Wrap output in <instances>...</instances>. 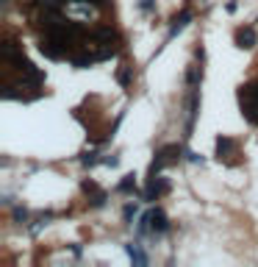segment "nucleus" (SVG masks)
Here are the masks:
<instances>
[{
    "instance_id": "f257e3e1",
    "label": "nucleus",
    "mask_w": 258,
    "mask_h": 267,
    "mask_svg": "<svg viewBox=\"0 0 258 267\" xmlns=\"http://www.w3.org/2000/svg\"><path fill=\"white\" fill-rule=\"evenodd\" d=\"M239 106H241V114L250 122H258V81L244 84L239 89Z\"/></svg>"
},
{
    "instance_id": "f03ea898",
    "label": "nucleus",
    "mask_w": 258,
    "mask_h": 267,
    "mask_svg": "<svg viewBox=\"0 0 258 267\" xmlns=\"http://www.w3.org/2000/svg\"><path fill=\"white\" fill-rule=\"evenodd\" d=\"M150 231H153V237H161L170 231V220L161 209H150Z\"/></svg>"
},
{
    "instance_id": "7ed1b4c3",
    "label": "nucleus",
    "mask_w": 258,
    "mask_h": 267,
    "mask_svg": "<svg viewBox=\"0 0 258 267\" xmlns=\"http://www.w3.org/2000/svg\"><path fill=\"white\" fill-rule=\"evenodd\" d=\"M147 190H145V200H155V198H161L164 192L170 190V184L164 181V178H155V175H150V178H147Z\"/></svg>"
},
{
    "instance_id": "20e7f679",
    "label": "nucleus",
    "mask_w": 258,
    "mask_h": 267,
    "mask_svg": "<svg viewBox=\"0 0 258 267\" xmlns=\"http://www.w3.org/2000/svg\"><path fill=\"white\" fill-rule=\"evenodd\" d=\"M84 192L89 195V203H92V206H103L106 198H108V195H106V190H100L95 181H84Z\"/></svg>"
},
{
    "instance_id": "39448f33",
    "label": "nucleus",
    "mask_w": 258,
    "mask_h": 267,
    "mask_svg": "<svg viewBox=\"0 0 258 267\" xmlns=\"http://www.w3.org/2000/svg\"><path fill=\"white\" fill-rule=\"evenodd\" d=\"M256 42H258V34H256V28H239L236 31V45L239 48H256Z\"/></svg>"
},
{
    "instance_id": "423d86ee",
    "label": "nucleus",
    "mask_w": 258,
    "mask_h": 267,
    "mask_svg": "<svg viewBox=\"0 0 258 267\" xmlns=\"http://www.w3.org/2000/svg\"><path fill=\"white\" fill-rule=\"evenodd\" d=\"M236 150V142L233 139H228V137H219L216 139V159L222 162V159H228V156Z\"/></svg>"
},
{
    "instance_id": "0eeeda50",
    "label": "nucleus",
    "mask_w": 258,
    "mask_h": 267,
    "mask_svg": "<svg viewBox=\"0 0 258 267\" xmlns=\"http://www.w3.org/2000/svg\"><path fill=\"white\" fill-rule=\"evenodd\" d=\"M200 78H203V70H200L197 64H189V73H186V86H189V89H194V86L200 84Z\"/></svg>"
},
{
    "instance_id": "6e6552de",
    "label": "nucleus",
    "mask_w": 258,
    "mask_h": 267,
    "mask_svg": "<svg viewBox=\"0 0 258 267\" xmlns=\"http://www.w3.org/2000/svg\"><path fill=\"white\" fill-rule=\"evenodd\" d=\"M125 250H128V256L133 259L136 265H147V256L142 253V248H139V245H133V242H130V245H125Z\"/></svg>"
},
{
    "instance_id": "1a4fd4ad",
    "label": "nucleus",
    "mask_w": 258,
    "mask_h": 267,
    "mask_svg": "<svg viewBox=\"0 0 258 267\" xmlns=\"http://www.w3.org/2000/svg\"><path fill=\"white\" fill-rule=\"evenodd\" d=\"M189 20H192V11L186 9V11H183V14H181V17H175V25H172L170 36H175V34H178V31H183V28H186V23H189Z\"/></svg>"
},
{
    "instance_id": "9d476101",
    "label": "nucleus",
    "mask_w": 258,
    "mask_h": 267,
    "mask_svg": "<svg viewBox=\"0 0 258 267\" xmlns=\"http://www.w3.org/2000/svg\"><path fill=\"white\" fill-rule=\"evenodd\" d=\"M117 192H120V195H130V192H136V181H133V175H125L122 184L117 187Z\"/></svg>"
},
{
    "instance_id": "9b49d317",
    "label": "nucleus",
    "mask_w": 258,
    "mask_h": 267,
    "mask_svg": "<svg viewBox=\"0 0 258 267\" xmlns=\"http://www.w3.org/2000/svg\"><path fill=\"white\" fill-rule=\"evenodd\" d=\"M130 75H133V67H122L117 78H120V84H122V86H128V84H130Z\"/></svg>"
},
{
    "instance_id": "f8f14e48",
    "label": "nucleus",
    "mask_w": 258,
    "mask_h": 267,
    "mask_svg": "<svg viewBox=\"0 0 258 267\" xmlns=\"http://www.w3.org/2000/svg\"><path fill=\"white\" fill-rule=\"evenodd\" d=\"M136 203H128V206H125V212H122V217H125V220H130V217H133V215H136Z\"/></svg>"
},
{
    "instance_id": "ddd939ff",
    "label": "nucleus",
    "mask_w": 258,
    "mask_h": 267,
    "mask_svg": "<svg viewBox=\"0 0 258 267\" xmlns=\"http://www.w3.org/2000/svg\"><path fill=\"white\" fill-rule=\"evenodd\" d=\"M139 9H142V11H153L155 3H153V0H139Z\"/></svg>"
},
{
    "instance_id": "4468645a",
    "label": "nucleus",
    "mask_w": 258,
    "mask_h": 267,
    "mask_svg": "<svg viewBox=\"0 0 258 267\" xmlns=\"http://www.w3.org/2000/svg\"><path fill=\"white\" fill-rule=\"evenodd\" d=\"M84 164H86V167H95V164H97V156H95V153L84 156Z\"/></svg>"
}]
</instances>
